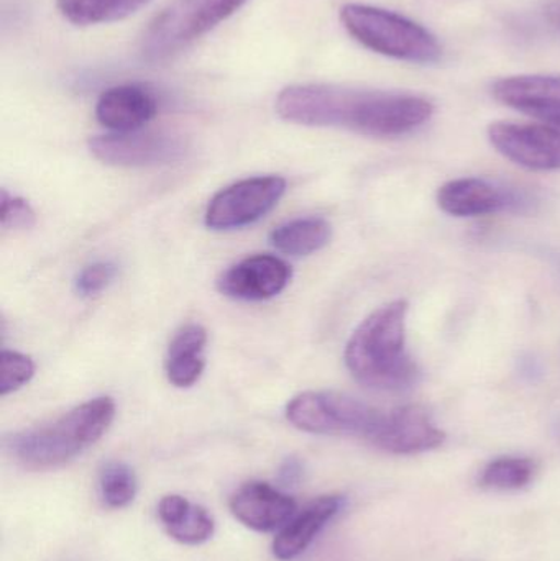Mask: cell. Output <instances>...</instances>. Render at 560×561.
I'll list each match as a JSON object with an SVG mask.
<instances>
[{
    "label": "cell",
    "mask_w": 560,
    "mask_h": 561,
    "mask_svg": "<svg viewBox=\"0 0 560 561\" xmlns=\"http://www.w3.org/2000/svg\"><path fill=\"white\" fill-rule=\"evenodd\" d=\"M91 153L112 167L141 168L168 164L183 158L186 145L164 131H124L99 135L89 141Z\"/></svg>",
    "instance_id": "obj_9"
},
{
    "label": "cell",
    "mask_w": 560,
    "mask_h": 561,
    "mask_svg": "<svg viewBox=\"0 0 560 561\" xmlns=\"http://www.w3.org/2000/svg\"><path fill=\"white\" fill-rule=\"evenodd\" d=\"M385 412L342 392H302L292 399L286 417L299 431L318 435H355L370 442Z\"/></svg>",
    "instance_id": "obj_6"
},
{
    "label": "cell",
    "mask_w": 560,
    "mask_h": 561,
    "mask_svg": "<svg viewBox=\"0 0 560 561\" xmlns=\"http://www.w3.org/2000/svg\"><path fill=\"white\" fill-rule=\"evenodd\" d=\"M331 240V226L324 219L309 217L283 224L273 230L272 243L289 256H308L324 249Z\"/></svg>",
    "instance_id": "obj_20"
},
{
    "label": "cell",
    "mask_w": 560,
    "mask_h": 561,
    "mask_svg": "<svg viewBox=\"0 0 560 561\" xmlns=\"http://www.w3.org/2000/svg\"><path fill=\"white\" fill-rule=\"evenodd\" d=\"M114 417L112 399H92L49 424L13 435L9 448L16 461L30 470L61 467L94 445Z\"/></svg>",
    "instance_id": "obj_3"
},
{
    "label": "cell",
    "mask_w": 560,
    "mask_h": 561,
    "mask_svg": "<svg viewBox=\"0 0 560 561\" xmlns=\"http://www.w3.org/2000/svg\"><path fill=\"white\" fill-rule=\"evenodd\" d=\"M535 473V463L529 458H496L487 465L480 484L489 490L518 491L532 483Z\"/></svg>",
    "instance_id": "obj_21"
},
{
    "label": "cell",
    "mask_w": 560,
    "mask_h": 561,
    "mask_svg": "<svg viewBox=\"0 0 560 561\" xmlns=\"http://www.w3.org/2000/svg\"><path fill=\"white\" fill-rule=\"evenodd\" d=\"M292 275V268L283 260L256 255L227 270L217 286L232 299L266 300L278 296L288 286Z\"/></svg>",
    "instance_id": "obj_11"
},
{
    "label": "cell",
    "mask_w": 560,
    "mask_h": 561,
    "mask_svg": "<svg viewBox=\"0 0 560 561\" xmlns=\"http://www.w3.org/2000/svg\"><path fill=\"white\" fill-rule=\"evenodd\" d=\"M490 144L519 167L535 171L560 170V124L552 122H495L489 127Z\"/></svg>",
    "instance_id": "obj_8"
},
{
    "label": "cell",
    "mask_w": 560,
    "mask_h": 561,
    "mask_svg": "<svg viewBox=\"0 0 560 561\" xmlns=\"http://www.w3.org/2000/svg\"><path fill=\"white\" fill-rule=\"evenodd\" d=\"M344 497L329 494L312 501L279 530L273 542V556L279 561L298 559L315 542L321 530L341 513Z\"/></svg>",
    "instance_id": "obj_15"
},
{
    "label": "cell",
    "mask_w": 560,
    "mask_h": 561,
    "mask_svg": "<svg viewBox=\"0 0 560 561\" xmlns=\"http://www.w3.org/2000/svg\"><path fill=\"white\" fill-rule=\"evenodd\" d=\"M513 201L512 194L479 178L449 181L437 193L441 209L454 217L489 216L505 210Z\"/></svg>",
    "instance_id": "obj_16"
},
{
    "label": "cell",
    "mask_w": 560,
    "mask_h": 561,
    "mask_svg": "<svg viewBox=\"0 0 560 561\" xmlns=\"http://www.w3.org/2000/svg\"><path fill=\"white\" fill-rule=\"evenodd\" d=\"M249 0H171L151 19L140 39V56L163 65L236 15Z\"/></svg>",
    "instance_id": "obj_4"
},
{
    "label": "cell",
    "mask_w": 560,
    "mask_h": 561,
    "mask_svg": "<svg viewBox=\"0 0 560 561\" xmlns=\"http://www.w3.org/2000/svg\"><path fill=\"white\" fill-rule=\"evenodd\" d=\"M407 300H393L357 327L345 348V365L365 388L401 391L418 381L420 369L407 352Z\"/></svg>",
    "instance_id": "obj_2"
},
{
    "label": "cell",
    "mask_w": 560,
    "mask_h": 561,
    "mask_svg": "<svg viewBox=\"0 0 560 561\" xmlns=\"http://www.w3.org/2000/svg\"><path fill=\"white\" fill-rule=\"evenodd\" d=\"M158 517L170 537L186 546L207 542L214 534V520L207 511L178 494H170L160 501Z\"/></svg>",
    "instance_id": "obj_18"
},
{
    "label": "cell",
    "mask_w": 560,
    "mask_h": 561,
    "mask_svg": "<svg viewBox=\"0 0 560 561\" xmlns=\"http://www.w3.org/2000/svg\"><path fill=\"white\" fill-rule=\"evenodd\" d=\"M546 15L560 30V0H551L546 5Z\"/></svg>",
    "instance_id": "obj_27"
},
{
    "label": "cell",
    "mask_w": 560,
    "mask_h": 561,
    "mask_svg": "<svg viewBox=\"0 0 560 561\" xmlns=\"http://www.w3.org/2000/svg\"><path fill=\"white\" fill-rule=\"evenodd\" d=\"M286 181L279 176L250 178L226 187L210 201L206 226L232 230L250 226L265 217L282 199Z\"/></svg>",
    "instance_id": "obj_7"
},
{
    "label": "cell",
    "mask_w": 560,
    "mask_h": 561,
    "mask_svg": "<svg viewBox=\"0 0 560 561\" xmlns=\"http://www.w3.org/2000/svg\"><path fill=\"white\" fill-rule=\"evenodd\" d=\"M341 22L352 38L378 55L418 65H433L443 56V46L430 30L391 10L347 3Z\"/></svg>",
    "instance_id": "obj_5"
},
{
    "label": "cell",
    "mask_w": 560,
    "mask_h": 561,
    "mask_svg": "<svg viewBox=\"0 0 560 561\" xmlns=\"http://www.w3.org/2000/svg\"><path fill=\"white\" fill-rule=\"evenodd\" d=\"M446 440V434L434 424L421 405H401L385 412L372 444L395 455H414L434 450Z\"/></svg>",
    "instance_id": "obj_10"
},
{
    "label": "cell",
    "mask_w": 560,
    "mask_h": 561,
    "mask_svg": "<svg viewBox=\"0 0 560 561\" xmlns=\"http://www.w3.org/2000/svg\"><path fill=\"white\" fill-rule=\"evenodd\" d=\"M493 98L539 122L560 124V76L525 75L500 79Z\"/></svg>",
    "instance_id": "obj_12"
},
{
    "label": "cell",
    "mask_w": 560,
    "mask_h": 561,
    "mask_svg": "<svg viewBox=\"0 0 560 561\" xmlns=\"http://www.w3.org/2000/svg\"><path fill=\"white\" fill-rule=\"evenodd\" d=\"M158 101L145 85L122 84L105 89L95 104V118L114 134L140 130L157 115Z\"/></svg>",
    "instance_id": "obj_14"
},
{
    "label": "cell",
    "mask_w": 560,
    "mask_h": 561,
    "mask_svg": "<svg viewBox=\"0 0 560 561\" xmlns=\"http://www.w3.org/2000/svg\"><path fill=\"white\" fill-rule=\"evenodd\" d=\"M33 373L35 365L28 356L3 350L0 355V394L7 396L22 388L32 379Z\"/></svg>",
    "instance_id": "obj_23"
},
{
    "label": "cell",
    "mask_w": 560,
    "mask_h": 561,
    "mask_svg": "<svg viewBox=\"0 0 560 561\" xmlns=\"http://www.w3.org/2000/svg\"><path fill=\"white\" fill-rule=\"evenodd\" d=\"M101 494L112 510H122L134 501L137 494V478L125 463L105 465L101 473Z\"/></svg>",
    "instance_id": "obj_22"
},
{
    "label": "cell",
    "mask_w": 560,
    "mask_h": 561,
    "mask_svg": "<svg viewBox=\"0 0 560 561\" xmlns=\"http://www.w3.org/2000/svg\"><path fill=\"white\" fill-rule=\"evenodd\" d=\"M0 224L5 230L30 229L35 224V213L26 201L9 196L7 191H2Z\"/></svg>",
    "instance_id": "obj_24"
},
{
    "label": "cell",
    "mask_w": 560,
    "mask_h": 561,
    "mask_svg": "<svg viewBox=\"0 0 560 561\" xmlns=\"http://www.w3.org/2000/svg\"><path fill=\"white\" fill-rule=\"evenodd\" d=\"M207 332L203 325L190 323L171 340L168 348L167 375L176 388H190L203 375Z\"/></svg>",
    "instance_id": "obj_17"
},
{
    "label": "cell",
    "mask_w": 560,
    "mask_h": 561,
    "mask_svg": "<svg viewBox=\"0 0 560 561\" xmlns=\"http://www.w3.org/2000/svg\"><path fill=\"white\" fill-rule=\"evenodd\" d=\"M230 511L249 529L272 533L283 529L295 516L296 503L268 483L252 481L236 491Z\"/></svg>",
    "instance_id": "obj_13"
},
{
    "label": "cell",
    "mask_w": 560,
    "mask_h": 561,
    "mask_svg": "<svg viewBox=\"0 0 560 561\" xmlns=\"http://www.w3.org/2000/svg\"><path fill=\"white\" fill-rule=\"evenodd\" d=\"M115 275H117V268L112 263H94L82 270L81 275L76 279V289L81 296H95L112 283Z\"/></svg>",
    "instance_id": "obj_25"
},
{
    "label": "cell",
    "mask_w": 560,
    "mask_h": 561,
    "mask_svg": "<svg viewBox=\"0 0 560 561\" xmlns=\"http://www.w3.org/2000/svg\"><path fill=\"white\" fill-rule=\"evenodd\" d=\"M301 463L295 460V458H289V460H286L285 465H283L282 470H279V481H282L285 486H295L299 478H301Z\"/></svg>",
    "instance_id": "obj_26"
},
{
    "label": "cell",
    "mask_w": 560,
    "mask_h": 561,
    "mask_svg": "<svg viewBox=\"0 0 560 561\" xmlns=\"http://www.w3.org/2000/svg\"><path fill=\"white\" fill-rule=\"evenodd\" d=\"M151 0H56L59 13L72 25L118 22L144 9Z\"/></svg>",
    "instance_id": "obj_19"
},
{
    "label": "cell",
    "mask_w": 560,
    "mask_h": 561,
    "mask_svg": "<svg viewBox=\"0 0 560 561\" xmlns=\"http://www.w3.org/2000/svg\"><path fill=\"white\" fill-rule=\"evenodd\" d=\"M276 112L305 127L347 128L367 137L395 138L423 127L433 102L404 92L370 91L335 84H295L279 92Z\"/></svg>",
    "instance_id": "obj_1"
}]
</instances>
